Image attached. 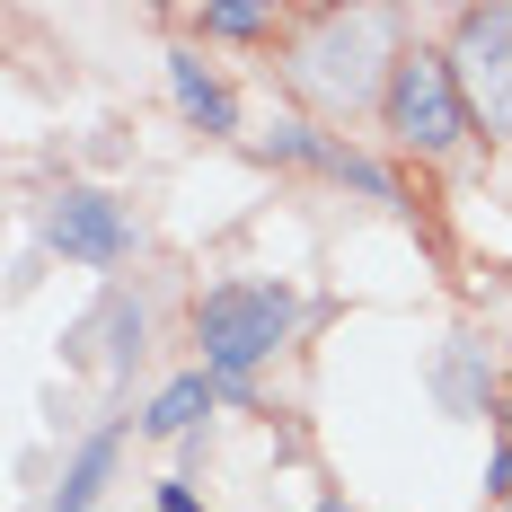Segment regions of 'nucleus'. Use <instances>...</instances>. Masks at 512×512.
Segmentation results:
<instances>
[{"instance_id":"1","label":"nucleus","mask_w":512,"mask_h":512,"mask_svg":"<svg viewBox=\"0 0 512 512\" xmlns=\"http://www.w3.org/2000/svg\"><path fill=\"white\" fill-rule=\"evenodd\" d=\"M283 327H292V292H274V283H239V292H212L204 301V354L221 380H239L256 362L283 345Z\"/></svg>"},{"instance_id":"2","label":"nucleus","mask_w":512,"mask_h":512,"mask_svg":"<svg viewBox=\"0 0 512 512\" xmlns=\"http://www.w3.org/2000/svg\"><path fill=\"white\" fill-rule=\"evenodd\" d=\"M380 53H389V18H371V9L327 18L301 45V80L327 106H354V98H371V80H380Z\"/></svg>"},{"instance_id":"3","label":"nucleus","mask_w":512,"mask_h":512,"mask_svg":"<svg viewBox=\"0 0 512 512\" xmlns=\"http://www.w3.org/2000/svg\"><path fill=\"white\" fill-rule=\"evenodd\" d=\"M389 124L415 151H451L460 142V71H451V53H407L389 71Z\"/></svg>"},{"instance_id":"4","label":"nucleus","mask_w":512,"mask_h":512,"mask_svg":"<svg viewBox=\"0 0 512 512\" xmlns=\"http://www.w3.org/2000/svg\"><path fill=\"white\" fill-rule=\"evenodd\" d=\"M451 71H460V98L486 115V133H512V9H468Z\"/></svg>"},{"instance_id":"5","label":"nucleus","mask_w":512,"mask_h":512,"mask_svg":"<svg viewBox=\"0 0 512 512\" xmlns=\"http://www.w3.org/2000/svg\"><path fill=\"white\" fill-rule=\"evenodd\" d=\"M53 248L106 265V256L124 248V221H115V204H106V195H62V204H53Z\"/></svg>"},{"instance_id":"6","label":"nucleus","mask_w":512,"mask_h":512,"mask_svg":"<svg viewBox=\"0 0 512 512\" xmlns=\"http://www.w3.org/2000/svg\"><path fill=\"white\" fill-rule=\"evenodd\" d=\"M106 460H115V433H98L80 460H71V477H62V495H53V512H89L98 504V486H106Z\"/></svg>"},{"instance_id":"7","label":"nucleus","mask_w":512,"mask_h":512,"mask_svg":"<svg viewBox=\"0 0 512 512\" xmlns=\"http://www.w3.org/2000/svg\"><path fill=\"white\" fill-rule=\"evenodd\" d=\"M168 80H177V106H186V115H204L212 133L230 124V98L212 89V80H204V71H195V62H186V53H168Z\"/></svg>"},{"instance_id":"8","label":"nucleus","mask_w":512,"mask_h":512,"mask_svg":"<svg viewBox=\"0 0 512 512\" xmlns=\"http://www.w3.org/2000/svg\"><path fill=\"white\" fill-rule=\"evenodd\" d=\"M204 407H212V380H204V371H195V380H168L159 407H151V433H186Z\"/></svg>"},{"instance_id":"9","label":"nucleus","mask_w":512,"mask_h":512,"mask_svg":"<svg viewBox=\"0 0 512 512\" xmlns=\"http://www.w3.org/2000/svg\"><path fill=\"white\" fill-rule=\"evenodd\" d=\"M212 27H221V36H256V27H265V9H248V0H221V9H204Z\"/></svg>"}]
</instances>
